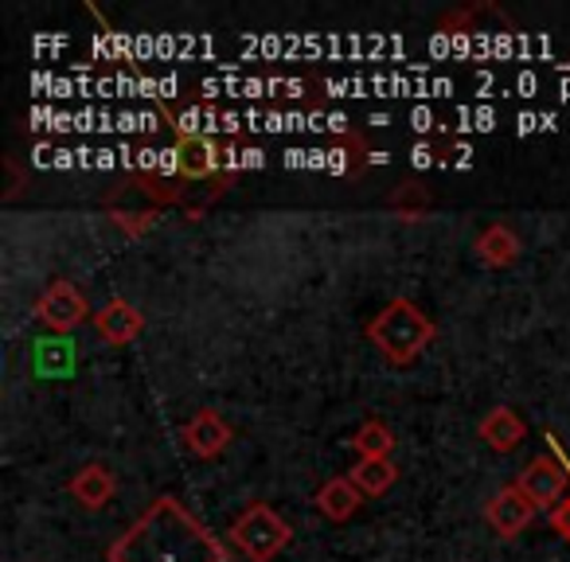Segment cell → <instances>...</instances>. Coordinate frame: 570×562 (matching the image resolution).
<instances>
[{
	"label": "cell",
	"mask_w": 570,
	"mask_h": 562,
	"mask_svg": "<svg viewBox=\"0 0 570 562\" xmlns=\"http://www.w3.org/2000/svg\"><path fill=\"white\" fill-rule=\"evenodd\" d=\"M110 562H227L223 543L180 504L160 496L121 539H114Z\"/></svg>",
	"instance_id": "cell-1"
},
{
	"label": "cell",
	"mask_w": 570,
	"mask_h": 562,
	"mask_svg": "<svg viewBox=\"0 0 570 562\" xmlns=\"http://www.w3.org/2000/svg\"><path fill=\"white\" fill-rule=\"evenodd\" d=\"M364 333H367V341L383 352L387 364L406 367L430 348V341H434L438 328L414 302L395 297V302H387L380 313H375V321H367Z\"/></svg>",
	"instance_id": "cell-2"
},
{
	"label": "cell",
	"mask_w": 570,
	"mask_h": 562,
	"mask_svg": "<svg viewBox=\"0 0 570 562\" xmlns=\"http://www.w3.org/2000/svg\"><path fill=\"white\" fill-rule=\"evenodd\" d=\"M227 535L250 562H269L274 554H282V546H289L294 531H289V523H285L269 504H250L235 523H230Z\"/></svg>",
	"instance_id": "cell-3"
},
{
	"label": "cell",
	"mask_w": 570,
	"mask_h": 562,
	"mask_svg": "<svg viewBox=\"0 0 570 562\" xmlns=\"http://www.w3.org/2000/svg\"><path fill=\"white\" fill-rule=\"evenodd\" d=\"M515 489H520L535 507L554 512V507L570 496V473L559 465V461L543 453V457L528 461V465L520 469V476H515Z\"/></svg>",
	"instance_id": "cell-4"
},
{
	"label": "cell",
	"mask_w": 570,
	"mask_h": 562,
	"mask_svg": "<svg viewBox=\"0 0 570 562\" xmlns=\"http://www.w3.org/2000/svg\"><path fill=\"white\" fill-rule=\"evenodd\" d=\"M36 317L48 328H56V333H75V328L90 317V305H87V297L79 294V286L56 277V282L36 297Z\"/></svg>",
	"instance_id": "cell-5"
},
{
	"label": "cell",
	"mask_w": 570,
	"mask_h": 562,
	"mask_svg": "<svg viewBox=\"0 0 570 562\" xmlns=\"http://www.w3.org/2000/svg\"><path fill=\"white\" fill-rule=\"evenodd\" d=\"M173 165L180 168L184 180L199 184V180H212L219 172V165H227L223 149L212 141V137H199V134H180L176 137V149H173Z\"/></svg>",
	"instance_id": "cell-6"
},
{
	"label": "cell",
	"mask_w": 570,
	"mask_h": 562,
	"mask_svg": "<svg viewBox=\"0 0 570 562\" xmlns=\"http://www.w3.org/2000/svg\"><path fill=\"white\" fill-rule=\"evenodd\" d=\"M535 512L539 507L531 504L528 496H523L515 484H508V489H500L497 496L484 504V520H489V528L497 531V535H504V539H515L523 528H528L531 520H535Z\"/></svg>",
	"instance_id": "cell-7"
},
{
	"label": "cell",
	"mask_w": 570,
	"mask_h": 562,
	"mask_svg": "<svg viewBox=\"0 0 570 562\" xmlns=\"http://www.w3.org/2000/svg\"><path fill=\"white\" fill-rule=\"evenodd\" d=\"M230 437H235L230 422L223 418L219 411H212V406L196 411V414H191L188 426H184V445H188V450L196 453V457H204V461L219 457V453L230 445Z\"/></svg>",
	"instance_id": "cell-8"
},
{
	"label": "cell",
	"mask_w": 570,
	"mask_h": 562,
	"mask_svg": "<svg viewBox=\"0 0 570 562\" xmlns=\"http://www.w3.org/2000/svg\"><path fill=\"white\" fill-rule=\"evenodd\" d=\"M95 328H98V336H102L106 344H118V348H121V344H134L137 336H141L145 317H141V309H137V305L114 297V302H106L102 309L95 313Z\"/></svg>",
	"instance_id": "cell-9"
},
{
	"label": "cell",
	"mask_w": 570,
	"mask_h": 562,
	"mask_svg": "<svg viewBox=\"0 0 570 562\" xmlns=\"http://www.w3.org/2000/svg\"><path fill=\"white\" fill-rule=\"evenodd\" d=\"M476 434L484 437L489 450L512 453V450H520V442L528 437V426H523V418L512 411V406H492V411L481 418V426H476Z\"/></svg>",
	"instance_id": "cell-10"
},
{
	"label": "cell",
	"mask_w": 570,
	"mask_h": 562,
	"mask_svg": "<svg viewBox=\"0 0 570 562\" xmlns=\"http://www.w3.org/2000/svg\"><path fill=\"white\" fill-rule=\"evenodd\" d=\"M67 492H71V496L79 500L82 507L98 512V507H106L114 500V492H118V481H114V473L106 465H82L79 473L67 481Z\"/></svg>",
	"instance_id": "cell-11"
},
{
	"label": "cell",
	"mask_w": 570,
	"mask_h": 562,
	"mask_svg": "<svg viewBox=\"0 0 570 562\" xmlns=\"http://www.w3.org/2000/svg\"><path fill=\"white\" fill-rule=\"evenodd\" d=\"M360 504H364V492L352 484V476H333V481H325V484H321V492H317L321 515H325V520H333V523L352 520V515L360 512Z\"/></svg>",
	"instance_id": "cell-12"
},
{
	"label": "cell",
	"mask_w": 570,
	"mask_h": 562,
	"mask_svg": "<svg viewBox=\"0 0 570 562\" xmlns=\"http://www.w3.org/2000/svg\"><path fill=\"white\" fill-rule=\"evenodd\" d=\"M476 258L484 262V266H492V269H504V266H512L515 258H520V238H515V230L512 227H504V223H492V227H484L481 235H476Z\"/></svg>",
	"instance_id": "cell-13"
},
{
	"label": "cell",
	"mask_w": 570,
	"mask_h": 562,
	"mask_svg": "<svg viewBox=\"0 0 570 562\" xmlns=\"http://www.w3.org/2000/svg\"><path fill=\"white\" fill-rule=\"evenodd\" d=\"M352 450H356L360 461H391V450H395V434H391V426H383V422H364V426L356 430V437H352Z\"/></svg>",
	"instance_id": "cell-14"
},
{
	"label": "cell",
	"mask_w": 570,
	"mask_h": 562,
	"mask_svg": "<svg viewBox=\"0 0 570 562\" xmlns=\"http://www.w3.org/2000/svg\"><path fill=\"white\" fill-rule=\"evenodd\" d=\"M348 476L364 496H383L399 481V469L395 461H356V469Z\"/></svg>",
	"instance_id": "cell-15"
},
{
	"label": "cell",
	"mask_w": 570,
	"mask_h": 562,
	"mask_svg": "<svg viewBox=\"0 0 570 562\" xmlns=\"http://www.w3.org/2000/svg\"><path fill=\"white\" fill-rule=\"evenodd\" d=\"M157 219H160L157 211H114V223L134 238H141L149 227H157Z\"/></svg>",
	"instance_id": "cell-16"
},
{
	"label": "cell",
	"mask_w": 570,
	"mask_h": 562,
	"mask_svg": "<svg viewBox=\"0 0 570 562\" xmlns=\"http://www.w3.org/2000/svg\"><path fill=\"white\" fill-rule=\"evenodd\" d=\"M395 211H403L406 219H414V215L426 207V196H422V184H399V191H395Z\"/></svg>",
	"instance_id": "cell-17"
},
{
	"label": "cell",
	"mask_w": 570,
	"mask_h": 562,
	"mask_svg": "<svg viewBox=\"0 0 570 562\" xmlns=\"http://www.w3.org/2000/svg\"><path fill=\"white\" fill-rule=\"evenodd\" d=\"M551 528L559 531L562 539H570V496L562 500V504H559V507H554V512H551Z\"/></svg>",
	"instance_id": "cell-18"
}]
</instances>
